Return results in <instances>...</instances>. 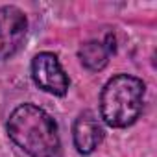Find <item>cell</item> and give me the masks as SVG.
<instances>
[{
	"instance_id": "1",
	"label": "cell",
	"mask_w": 157,
	"mask_h": 157,
	"mask_svg": "<svg viewBox=\"0 0 157 157\" xmlns=\"http://www.w3.org/2000/svg\"><path fill=\"white\" fill-rule=\"evenodd\" d=\"M10 139L30 157H61L57 122L39 105H19L6 124Z\"/></svg>"
},
{
	"instance_id": "4",
	"label": "cell",
	"mask_w": 157,
	"mask_h": 157,
	"mask_svg": "<svg viewBox=\"0 0 157 157\" xmlns=\"http://www.w3.org/2000/svg\"><path fill=\"white\" fill-rule=\"evenodd\" d=\"M28 19L17 6L0 8V61L15 56L26 37Z\"/></svg>"
},
{
	"instance_id": "6",
	"label": "cell",
	"mask_w": 157,
	"mask_h": 157,
	"mask_svg": "<svg viewBox=\"0 0 157 157\" xmlns=\"http://www.w3.org/2000/svg\"><path fill=\"white\" fill-rule=\"evenodd\" d=\"M111 54H115V37L111 33H107L105 43L100 41H89L85 44H82L78 57H80L82 65L91 70V72H100L107 67Z\"/></svg>"
},
{
	"instance_id": "5",
	"label": "cell",
	"mask_w": 157,
	"mask_h": 157,
	"mask_svg": "<svg viewBox=\"0 0 157 157\" xmlns=\"http://www.w3.org/2000/svg\"><path fill=\"white\" fill-rule=\"evenodd\" d=\"M72 139L78 153L89 155L93 153L104 140V128L100 126L98 118L91 111H83L74 120L72 126Z\"/></svg>"
},
{
	"instance_id": "3",
	"label": "cell",
	"mask_w": 157,
	"mask_h": 157,
	"mask_svg": "<svg viewBox=\"0 0 157 157\" xmlns=\"http://www.w3.org/2000/svg\"><path fill=\"white\" fill-rule=\"evenodd\" d=\"M32 78L41 91L54 96H65L70 85L57 56L52 52H41L32 59Z\"/></svg>"
},
{
	"instance_id": "2",
	"label": "cell",
	"mask_w": 157,
	"mask_h": 157,
	"mask_svg": "<svg viewBox=\"0 0 157 157\" xmlns=\"http://www.w3.org/2000/svg\"><path fill=\"white\" fill-rule=\"evenodd\" d=\"M146 85L131 74H117L104 85L100 94V115L111 128H128L142 113Z\"/></svg>"
}]
</instances>
